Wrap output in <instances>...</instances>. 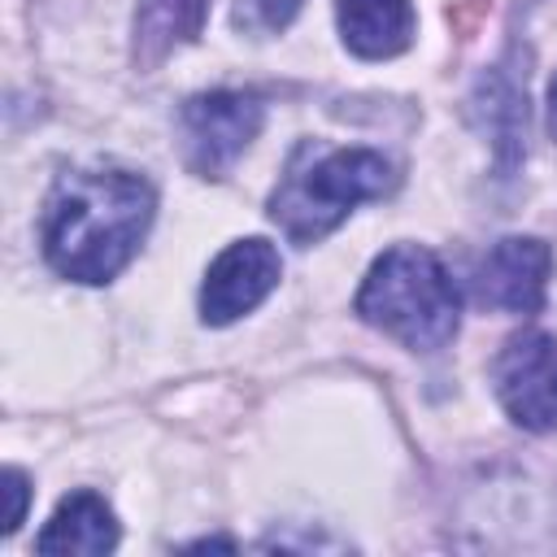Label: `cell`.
Wrapping results in <instances>:
<instances>
[{
    "mask_svg": "<svg viewBox=\"0 0 557 557\" xmlns=\"http://www.w3.org/2000/svg\"><path fill=\"white\" fill-rule=\"evenodd\" d=\"M553 252L544 239L531 235H505L487 248V257L474 270V300L505 313H540L548 296Z\"/></svg>",
    "mask_w": 557,
    "mask_h": 557,
    "instance_id": "52a82bcc",
    "label": "cell"
},
{
    "mask_svg": "<svg viewBox=\"0 0 557 557\" xmlns=\"http://www.w3.org/2000/svg\"><path fill=\"white\" fill-rule=\"evenodd\" d=\"M278 274H283V261H278V248L270 239L248 235V239L226 244L213 257V265L205 270L200 318L209 326H226V322L252 313L278 287Z\"/></svg>",
    "mask_w": 557,
    "mask_h": 557,
    "instance_id": "8992f818",
    "label": "cell"
},
{
    "mask_svg": "<svg viewBox=\"0 0 557 557\" xmlns=\"http://www.w3.org/2000/svg\"><path fill=\"white\" fill-rule=\"evenodd\" d=\"M496 400L527 431H557V335L522 331L505 339L492 366Z\"/></svg>",
    "mask_w": 557,
    "mask_h": 557,
    "instance_id": "5b68a950",
    "label": "cell"
},
{
    "mask_svg": "<svg viewBox=\"0 0 557 557\" xmlns=\"http://www.w3.org/2000/svg\"><path fill=\"white\" fill-rule=\"evenodd\" d=\"M548 131L557 135V78H553V87H548Z\"/></svg>",
    "mask_w": 557,
    "mask_h": 557,
    "instance_id": "4fadbf2b",
    "label": "cell"
},
{
    "mask_svg": "<svg viewBox=\"0 0 557 557\" xmlns=\"http://www.w3.org/2000/svg\"><path fill=\"white\" fill-rule=\"evenodd\" d=\"M352 309L361 322L400 339L405 348L435 352L457 335L461 292L431 248L396 244L383 257H374Z\"/></svg>",
    "mask_w": 557,
    "mask_h": 557,
    "instance_id": "3957f363",
    "label": "cell"
},
{
    "mask_svg": "<svg viewBox=\"0 0 557 557\" xmlns=\"http://www.w3.org/2000/svg\"><path fill=\"white\" fill-rule=\"evenodd\" d=\"M209 0H139L135 9V61L144 70L161 65L170 52L205 30Z\"/></svg>",
    "mask_w": 557,
    "mask_h": 557,
    "instance_id": "30bf717a",
    "label": "cell"
},
{
    "mask_svg": "<svg viewBox=\"0 0 557 557\" xmlns=\"http://www.w3.org/2000/svg\"><path fill=\"white\" fill-rule=\"evenodd\" d=\"M157 213V191L144 174L96 165L61 174L44 205V261L74 283H109L131 265Z\"/></svg>",
    "mask_w": 557,
    "mask_h": 557,
    "instance_id": "6da1fadb",
    "label": "cell"
},
{
    "mask_svg": "<svg viewBox=\"0 0 557 557\" xmlns=\"http://www.w3.org/2000/svg\"><path fill=\"white\" fill-rule=\"evenodd\" d=\"M396 187V170L374 148H326L296 144L278 187L270 191V218L292 244H318L357 205L379 200Z\"/></svg>",
    "mask_w": 557,
    "mask_h": 557,
    "instance_id": "7a4b0ae2",
    "label": "cell"
},
{
    "mask_svg": "<svg viewBox=\"0 0 557 557\" xmlns=\"http://www.w3.org/2000/svg\"><path fill=\"white\" fill-rule=\"evenodd\" d=\"M4 492H9V513H4V535L9 531H17V522L26 518V496H30V483H26V474L17 470V466H9L4 470Z\"/></svg>",
    "mask_w": 557,
    "mask_h": 557,
    "instance_id": "7c38bea8",
    "label": "cell"
},
{
    "mask_svg": "<svg viewBox=\"0 0 557 557\" xmlns=\"http://www.w3.org/2000/svg\"><path fill=\"white\" fill-rule=\"evenodd\" d=\"M265 109L252 91H205L178 109L183 165L200 178H222L257 139Z\"/></svg>",
    "mask_w": 557,
    "mask_h": 557,
    "instance_id": "277c9868",
    "label": "cell"
},
{
    "mask_svg": "<svg viewBox=\"0 0 557 557\" xmlns=\"http://www.w3.org/2000/svg\"><path fill=\"white\" fill-rule=\"evenodd\" d=\"M335 22L348 52L366 61H387L405 52L418 30L409 0H335Z\"/></svg>",
    "mask_w": 557,
    "mask_h": 557,
    "instance_id": "ba28073f",
    "label": "cell"
},
{
    "mask_svg": "<svg viewBox=\"0 0 557 557\" xmlns=\"http://www.w3.org/2000/svg\"><path fill=\"white\" fill-rule=\"evenodd\" d=\"M35 548L39 553H83V557H100V553H113L117 548V518L109 509L104 496L96 492H70L52 518L44 522V531L35 535Z\"/></svg>",
    "mask_w": 557,
    "mask_h": 557,
    "instance_id": "9c48e42d",
    "label": "cell"
},
{
    "mask_svg": "<svg viewBox=\"0 0 557 557\" xmlns=\"http://www.w3.org/2000/svg\"><path fill=\"white\" fill-rule=\"evenodd\" d=\"M305 0H235V26L248 35H274L283 30Z\"/></svg>",
    "mask_w": 557,
    "mask_h": 557,
    "instance_id": "8fae6325",
    "label": "cell"
}]
</instances>
